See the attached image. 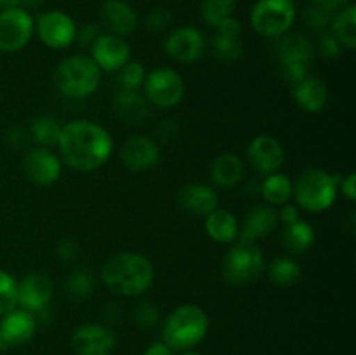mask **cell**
I'll return each instance as SVG.
<instances>
[{
	"mask_svg": "<svg viewBox=\"0 0 356 355\" xmlns=\"http://www.w3.org/2000/svg\"><path fill=\"white\" fill-rule=\"evenodd\" d=\"M209 317L195 303H184L169 313L163 324V343L172 352H190L205 338Z\"/></svg>",
	"mask_w": 356,
	"mask_h": 355,
	"instance_id": "cell-3",
	"label": "cell"
},
{
	"mask_svg": "<svg viewBox=\"0 0 356 355\" xmlns=\"http://www.w3.org/2000/svg\"><path fill=\"white\" fill-rule=\"evenodd\" d=\"M181 355H200V354H195V352H183Z\"/></svg>",
	"mask_w": 356,
	"mask_h": 355,
	"instance_id": "cell-51",
	"label": "cell"
},
{
	"mask_svg": "<svg viewBox=\"0 0 356 355\" xmlns=\"http://www.w3.org/2000/svg\"><path fill=\"white\" fill-rule=\"evenodd\" d=\"M181 209L188 214L207 216L219 207V197L214 187L207 183H188L177 194Z\"/></svg>",
	"mask_w": 356,
	"mask_h": 355,
	"instance_id": "cell-22",
	"label": "cell"
},
{
	"mask_svg": "<svg viewBox=\"0 0 356 355\" xmlns=\"http://www.w3.org/2000/svg\"><path fill=\"white\" fill-rule=\"evenodd\" d=\"M90 58L94 59L101 72H118L131 61V45L124 37L103 33L90 49Z\"/></svg>",
	"mask_w": 356,
	"mask_h": 355,
	"instance_id": "cell-17",
	"label": "cell"
},
{
	"mask_svg": "<svg viewBox=\"0 0 356 355\" xmlns=\"http://www.w3.org/2000/svg\"><path fill=\"white\" fill-rule=\"evenodd\" d=\"M21 7V0H0V10Z\"/></svg>",
	"mask_w": 356,
	"mask_h": 355,
	"instance_id": "cell-50",
	"label": "cell"
},
{
	"mask_svg": "<svg viewBox=\"0 0 356 355\" xmlns=\"http://www.w3.org/2000/svg\"><path fill=\"white\" fill-rule=\"evenodd\" d=\"M334 14L336 13H330V10L323 9V7L316 6V3H312V6H308L305 9V21L312 30L325 33V31L330 28V23H332L334 19Z\"/></svg>",
	"mask_w": 356,
	"mask_h": 355,
	"instance_id": "cell-37",
	"label": "cell"
},
{
	"mask_svg": "<svg viewBox=\"0 0 356 355\" xmlns=\"http://www.w3.org/2000/svg\"><path fill=\"white\" fill-rule=\"evenodd\" d=\"M101 24L108 33L127 37L138 28V14L124 0H106L99 9Z\"/></svg>",
	"mask_w": 356,
	"mask_h": 355,
	"instance_id": "cell-21",
	"label": "cell"
},
{
	"mask_svg": "<svg viewBox=\"0 0 356 355\" xmlns=\"http://www.w3.org/2000/svg\"><path fill=\"white\" fill-rule=\"evenodd\" d=\"M278 223V211L273 205H256L243 218V225L238 230L236 239L243 244H256L259 239L270 235Z\"/></svg>",
	"mask_w": 356,
	"mask_h": 355,
	"instance_id": "cell-19",
	"label": "cell"
},
{
	"mask_svg": "<svg viewBox=\"0 0 356 355\" xmlns=\"http://www.w3.org/2000/svg\"><path fill=\"white\" fill-rule=\"evenodd\" d=\"M35 331H37V319L28 310L14 308L2 315L0 320V336L9 345V348L28 343L33 338Z\"/></svg>",
	"mask_w": 356,
	"mask_h": 355,
	"instance_id": "cell-20",
	"label": "cell"
},
{
	"mask_svg": "<svg viewBox=\"0 0 356 355\" xmlns=\"http://www.w3.org/2000/svg\"><path fill=\"white\" fill-rule=\"evenodd\" d=\"M348 2H350V0H313V3L330 10V13H337V10H341L343 7H346Z\"/></svg>",
	"mask_w": 356,
	"mask_h": 355,
	"instance_id": "cell-47",
	"label": "cell"
},
{
	"mask_svg": "<svg viewBox=\"0 0 356 355\" xmlns=\"http://www.w3.org/2000/svg\"><path fill=\"white\" fill-rule=\"evenodd\" d=\"M103 35V31H101L99 26H96V24H83L82 28H76V37H75V42H79V45L82 49H92V45L96 44L97 38Z\"/></svg>",
	"mask_w": 356,
	"mask_h": 355,
	"instance_id": "cell-39",
	"label": "cell"
},
{
	"mask_svg": "<svg viewBox=\"0 0 356 355\" xmlns=\"http://www.w3.org/2000/svg\"><path fill=\"white\" fill-rule=\"evenodd\" d=\"M212 52L216 58L221 59L222 63H235L242 58L243 47L240 37H233V35H225L216 31V35L211 40Z\"/></svg>",
	"mask_w": 356,
	"mask_h": 355,
	"instance_id": "cell-34",
	"label": "cell"
},
{
	"mask_svg": "<svg viewBox=\"0 0 356 355\" xmlns=\"http://www.w3.org/2000/svg\"><path fill=\"white\" fill-rule=\"evenodd\" d=\"M134 320L141 329H152L159 324V308L152 301H139L134 308Z\"/></svg>",
	"mask_w": 356,
	"mask_h": 355,
	"instance_id": "cell-38",
	"label": "cell"
},
{
	"mask_svg": "<svg viewBox=\"0 0 356 355\" xmlns=\"http://www.w3.org/2000/svg\"><path fill=\"white\" fill-rule=\"evenodd\" d=\"M45 0H21V7L23 9H38L44 6Z\"/></svg>",
	"mask_w": 356,
	"mask_h": 355,
	"instance_id": "cell-49",
	"label": "cell"
},
{
	"mask_svg": "<svg viewBox=\"0 0 356 355\" xmlns=\"http://www.w3.org/2000/svg\"><path fill=\"white\" fill-rule=\"evenodd\" d=\"M280 211H278V221L284 223L285 226L287 225H292V223L299 221L301 219V209L298 207V205L294 204H284L280 205Z\"/></svg>",
	"mask_w": 356,
	"mask_h": 355,
	"instance_id": "cell-43",
	"label": "cell"
},
{
	"mask_svg": "<svg viewBox=\"0 0 356 355\" xmlns=\"http://www.w3.org/2000/svg\"><path fill=\"white\" fill-rule=\"evenodd\" d=\"M101 278L115 294L136 298L149 291L155 281V268L145 254L118 253L104 263Z\"/></svg>",
	"mask_w": 356,
	"mask_h": 355,
	"instance_id": "cell-2",
	"label": "cell"
},
{
	"mask_svg": "<svg viewBox=\"0 0 356 355\" xmlns=\"http://www.w3.org/2000/svg\"><path fill=\"white\" fill-rule=\"evenodd\" d=\"M122 162L127 169L143 173L155 167L160 160V146L149 136H132L122 146Z\"/></svg>",
	"mask_w": 356,
	"mask_h": 355,
	"instance_id": "cell-18",
	"label": "cell"
},
{
	"mask_svg": "<svg viewBox=\"0 0 356 355\" xmlns=\"http://www.w3.org/2000/svg\"><path fill=\"white\" fill-rule=\"evenodd\" d=\"M294 21V0H257L250 9V24L254 31L268 38H277L291 31Z\"/></svg>",
	"mask_w": 356,
	"mask_h": 355,
	"instance_id": "cell-8",
	"label": "cell"
},
{
	"mask_svg": "<svg viewBox=\"0 0 356 355\" xmlns=\"http://www.w3.org/2000/svg\"><path fill=\"white\" fill-rule=\"evenodd\" d=\"M275 51L280 59V70L285 82L292 87L309 75L308 68L313 61V45L305 35L287 33L275 38Z\"/></svg>",
	"mask_w": 356,
	"mask_h": 355,
	"instance_id": "cell-6",
	"label": "cell"
},
{
	"mask_svg": "<svg viewBox=\"0 0 356 355\" xmlns=\"http://www.w3.org/2000/svg\"><path fill=\"white\" fill-rule=\"evenodd\" d=\"M263 270L264 254L259 247H256V244H235L222 260V277L235 287L252 284Z\"/></svg>",
	"mask_w": 356,
	"mask_h": 355,
	"instance_id": "cell-7",
	"label": "cell"
},
{
	"mask_svg": "<svg viewBox=\"0 0 356 355\" xmlns=\"http://www.w3.org/2000/svg\"><path fill=\"white\" fill-rule=\"evenodd\" d=\"M216 30L219 33L225 35H233V37H240V31H242V26H240V21L235 19V17H228L226 21H222Z\"/></svg>",
	"mask_w": 356,
	"mask_h": 355,
	"instance_id": "cell-46",
	"label": "cell"
},
{
	"mask_svg": "<svg viewBox=\"0 0 356 355\" xmlns=\"http://www.w3.org/2000/svg\"><path fill=\"white\" fill-rule=\"evenodd\" d=\"M247 159L257 173L268 176L278 173L284 167L285 150L275 136L259 134L250 141L247 148Z\"/></svg>",
	"mask_w": 356,
	"mask_h": 355,
	"instance_id": "cell-16",
	"label": "cell"
},
{
	"mask_svg": "<svg viewBox=\"0 0 356 355\" xmlns=\"http://www.w3.org/2000/svg\"><path fill=\"white\" fill-rule=\"evenodd\" d=\"M341 44L332 37V33H323L318 42V51L323 58L334 59L341 54Z\"/></svg>",
	"mask_w": 356,
	"mask_h": 355,
	"instance_id": "cell-42",
	"label": "cell"
},
{
	"mask_svg": "<svg viewBox=\"0 0 356 355\" xmlns=\"http://www.w3.org/2000/svg\"><path fill=\"white\" fill-rule=\"evenodd\" d=\"M268 275H270V281L278 287H291V285L298 284L301 278V267L292 258L282 256L270 265Z\"/></svg>",
	"mask_w": 356,
	"mask_h": 355,
	"instance_id": "cell-32",
	"label": "cell"
},
{
	"mask_svg": "<svg viewBox=\"0 0 356 355\" xmlns=\"http://www.w3.org/2000/svg\"><path fill=\"white\" fill-rule=\"evenodd\" d=\"M261 195L268 205H284L292 198V181L287 174H268L261 183Z\"/></svg>",
	"mask_w": 356,
	"mask_h": 355,
	"instance_id": "cell-28",
	"label": "cell"
},
{
	"mask_svg": "<svg viewBox=\"0 0 356 355\" xmlns=\"http://www.w3.org/2000/svg\"><path fill=\"white\" fill-rule=\"evenodd\" d=\"M341 178L323 169L309 167L292 183L296 205L308 212H323L334 205L339 191Z\"/></svg>",
	"mask_w": 356,
	"mask_h": 355,
	"instance_id": "cell-5",
	"label": "cell"
},
{
	"mask_svg": "<svg viewBox=\"0 0 356 355\" xmlns=\"http://www.w3.org/2000/svg\"><path fill=\"white\" fill-rule=\"evenodd\" d=\"M38 38L42 44H45L51 49H68L70 45L75 44L76 37V24L63 10H47L42 13L37 17V24H35Z\"/></svg>",
	"mask_w": 356,
	"mask_h": 355,
	"instance_id": "cell-11",
	"label": "cell"
},
{
	"mask_svg": "<svg viewBox=\"0 0 356 355\" xmlns=\"http://www.w3.org/2000/svg\"><path fill=\"white\" fill-rule=\"evenodd\" d=\"M211 181L218 188H233L243 180L245 164L235 153H222L211 164Z\"/></svg>",
	"mask_w": 356,
	"mask_h": 355,
	"instance_id": "cell-24",
	"label": "cell"
},
{
	"mask_svg": "<svg viewBox=\"0 0 356 355\" xmlns=\"http://www.w3.org/2000/svg\"><path fill=\"white\" fill-rule=\"evenodd\" d=\"M240 225L228 209H214L205 216V232L219 244H232L238 237Z\"/></svg>",
	"mask_w": 356,
	"mask_h": 355,
	"instance_id": "cell-25",
	"label": "cell"
},
{
	"mask_svg": "<svg viewBox=\"0 0 356 355\" xmlns=\"http://www.w3.org/2000/svg\"><path fill=\"white\" fill-rule=\"evenodd\" d=\"M59 159L80 173L101 169L113 153V138L92 120H72L63 125L58 141Z\"/></svg>",
	"mask_w": 356,
	"mask_h": 355,
	"instance_id": "cell-1",
	"label": "cell"
},
{
	"mask_svg": "<svg viewBox=\"0 0 356 355\" xmlns=\"http://www.w3.org/2000/svg\"><path fill=\"white\" fill-rule=\"evenodd\" d=\"M79 253H80V246L79 242H75L73 239L59 240L58 247H56V256H58L61 261H66V263L75 261L76 256H79Z\"/></svg>",
	"mask_w": 356,
	"mask_h": 355,
	"instance_id": "cell-41",
	"label": "cell"
},
{
	"mask_svg": "<svg viewBox=\"0 0 356 355\" xmlns=\"http://www.w3.org/2000/svg\"><path fill=\"white\" fill-rule=\"evenodd\" d=\"M143 94L149 104L156 108H174L183 101L184 82L172 68H155L146 73Z\"/></svg>",
	"mask_w": 356,
	"mask_h": 355,
	"instance_id": "cell-9",
	"label": "cell"
},
{
	"mask_svg": "<svg viewBox=\"0 0 356 355\" xmlns=\"http://www.w3.org/2000/svg\"><path fill=\"white\" fill-rule=\"evenodd\" d=\"M143 355H174V352L163 341H156V343L149 345Z\"/></svg>",
	"mask_w": 356,
	"mask_h": 355,
	"instance_id": "cell-48",
	"label": "cell"
},
{
	"mask_svg": "<svg viewBox=\"0 0 356 355\" xmlns=\"http://www.w3.org/2000/svg\"><path fill=\"white\" fill-rule=\"evenodd\" d=\"M330 33L341 44V47H346L348 51H353L356 47V7L348 3L341 10L334 14V19L330 23Z\"/></svg>",
	"mask_w": 356,
	"mask_h": 355,
	"instance_id": "cell-27",
	"label": "cell"
},
{
	"mask_svg": "<svg viewBox=\"0 0 356 355\" xmlns=\"http://www.w3.org/2000/svg\"><path fill=\"white\" fill-rule=\"evenodd\" d=\"M23 173L28 180L38 187L54 184L61 178L63 160L45 146L28 150L23 159Z\"/></svg>",
	"mask_w": 356,
	"mask_h": 355,
	"instance_id": "cell-13",
	"label": "cell"
},
{
	"mask_svg": "<svg viewBox=\"0 0 356 355\" xmlns=\"http://www.w3.org/2000/svg\"><path fill=\"white\" fill-rule=\"evenodd\" d=\"M94 289H96V277H94V271L87 267L72 270L65 281V291L73 301H86L92 296Z\"/></svg>",
	"mask_w": 356,
	"mask_h": 355,
	"instance_id": "cell-30",
	"label": "cell"
},
{
	"mask_svg": "<svg viewBox=\"0 0 356 355\" xmlns=\"http://www.w3.org/2000/svg\"><path fill=\"white\" fill-rule=\"evenodd\" d=\"M292 94H294L296 104L308 113H318L329 101V87L322 79L312 75L296 84L292 87Z\"/></svg>",
	"mask_w": 356,
	"mask_h": 355,
	"instance_id": "cell-23",
	"label": "cell"
},
{
	"mask_svg": "<svg viewBox=\"0 0 356 355\" xmlns=\"http://www.w3.org/2000/svg\"><path fill=\"white\" fill-rule=\"evenodd\" d=\"M282 242H284L285 249L292 254L306 253L309 247L315 242V230L308 221L292 223V225L285 226L284 233H282Z\"/></svg>",
	"mask_w": 356,
	"mask_h": 355,
	"instance_id": "cell-29",
	"label": "cell"
},
{
	"mask_svg": "<svg viewBox=\"0 0 356 355\" xmlns=\"http://www.w3.org/2000/svg\"><path fill=\"white\" fill-rule=\"evenodd\" d=\"M17 306V282L9 271L0 270V317Z\"/></svg>",
	"mask_w": 356,
	"mask_h": 355,
	"instance_id": "cell-36",
	"label": "cell"
},
{
	"mask_svg": "<svg viewBox=\"0 0 356 355\" xmlns=\"http://www.w3.org/2000/svg\"><path fill=\"white\" fill-rule=\"evenodd\" d=\"M35 33V19L23 7L0 10V52L26 47Z\"/></svg>",
	"mask_w": 356,
	"mask_h": 355,
	"instance_id": "cell-10",
	"label": "cell"
},
{
	"mask_svg": "<svg viewBox=\"0 0 356 355\" xmlns=\"http://www.w3.org/2000/svg\"><path fill=\"white\" fill-rule=\"evenodd\" d=\"M170 21H172L170 10L159 7V9H153L152 13L148 14V17H146V26L152 31H162L169 26Z\"/></svg>",
	"mask_w": 356,
	"mask_h": 355,
	"instance_id": "cell-40",
	"label": "cell"
},
{
	"mask_svg": "<svg viewBox=\"0 0 356 355\" xmlns=\"http://www.w3.org/2000/svg\"><path fill=\"white\" fill-rule=\"evenodd\" d=\"M339 190L343 191L344 197L348 200L355 202L356 200V174L350 173L348 176H344L343 180L339 181Z\"/></svg>",
	"mask_w": 356,
	"mask_h": 355,
	"instance_id": "cell-44",
	"label": "cell"
},
{
	"mask_svg": "<svg viewBox=\"0 0 356 355\" xmlns=\"http://www.w3.org/2000/svg\"><path fill=\"white\" fill-rule=\"evenodd\" d=\"M61 129L63 124L59 122V118L52 117V115H40V117L31 120L30 138L37 141L40 146L51 148V146L58 145Z\"/></svg>",
	"mask_w": 356,
	"mask_h": 355,
	"instance_id": "cell-31",
	"label": "cell"
},
{
	"mask_svg": "<svg viewBox=\"0 0 356 355\" xmlns=\"http://www.w3.org/2000/svg\"><path fill=\"white\" fill-rule=\"evenodd\" d=\"M145 77L146 70L143 63L131 59L127 65L118 70V86H120V89L125 90H139L143 87V82H145Z\"/></svg>",
	"mask_w": 356,
	"mask_h": 355,
	"instance_id": "cell-35",
	"label": "cell"
},
{
	"mask_svg": "<svg viewBox=\"0 0 356 355\" xmlns=\"http://www.w3.org/2000/svg\"><path fill=\"white\" fill-rule=\"evenodd\" d=\"M72 348L75 355H111L117 348V336L110 327L86 324L73 333Z\"/></svg>",
	"mask_w": 356,
	"mask_h": 355,
	"instance_id": "cell-15",
	"label": "cell"
},
{
	"mask_svg": "<svg viewBox=\"0 0 356 355\" xmlns=\"http://www.w3.org/2000/svg\"><path fill=\"white\" fill-rule=\"evenodd\" d=\"M236 9V0H202V19L212 28H218L222 21L233 17Z\"/></svg>",
	"mask_w": 356,
	"mask_h": 355,
	"instance_id": "cell-33",
	"label": "cell"
},
{
	"mask_svg": "<svg viewBox=\"0 0 356 355\" xmlns=\"http://www.w3.org/2000/svg\"><path fill=\"white\" fill-rule=\"evenodd\" d=\"M205 42L204 33L195 26H181L174 30L163 42L167 56L177 63H197L204 58Z\"/></svg>",
	"mask_w": 356,
	"mask_h": 355,
	"instance_id": "cell-12",
	"label": "cell"
},
{
	"mask_svg": "<svg viewBox=\"0 0 356 355\" xmlns=\"http://www.w3.org/2000/svg\"><path fill=\"white\" fill-rule=\"evenodd\" d=\"M115 106L129 124H143L149 117V103L139 90L120 89L115 96Z\"/></svg>",
	"mask_w": 356,
	"mask_h": 355,
	"instance_id": "cell-26",
	"label": "cell"
},
{
	"mask_svg": "<svg viewBox=\"0 0 356 355\" xmlns=\"http://www.w3.org/2000/svg\"><path fill=\"white\" fill-rule=\"evenodd\" d=\"M54 296V282L44 271H31L17 282V305L31 313L47 308Z\"/></svg>",
	"mask_w": 356,
	"mask_h": 355,
	"instance_id": "cell-14",
	"label": "cell"
},
{
	"mask_svg": "<svg viewBox=\"0 0 356 355\" xmlns=\"http://www.w3.org/2000/svg\"><path fill=\"white\" fill-rule=\"evenodd\" d=\"M101 70L90 56L73 54L61 59L56 66L54 84L63 96L70 100H86L97 90Z\"/></svg>",
	"mask_w": 356,
	"mask_h": 355,
	"instance_id": "cell-4",
	"label": "cell"
},
{
	"mask_svg": "<svg viewBox=\"0 0 356 355\" xmlns=\"http://www.w3.org/2000/svg\"><path fill=\"white\" fill-rule=\"evenodd\" d=\"M9 143L14 146V148H21V146H24L28 143V139L30 138V131H26V129L23 127H14L9 131Z\"/></svg>",
	"mask_w": 356,
	"mask_h": 355,
	"instance_id": "cell-45",
	"label": "cell"
}]
</instances>
